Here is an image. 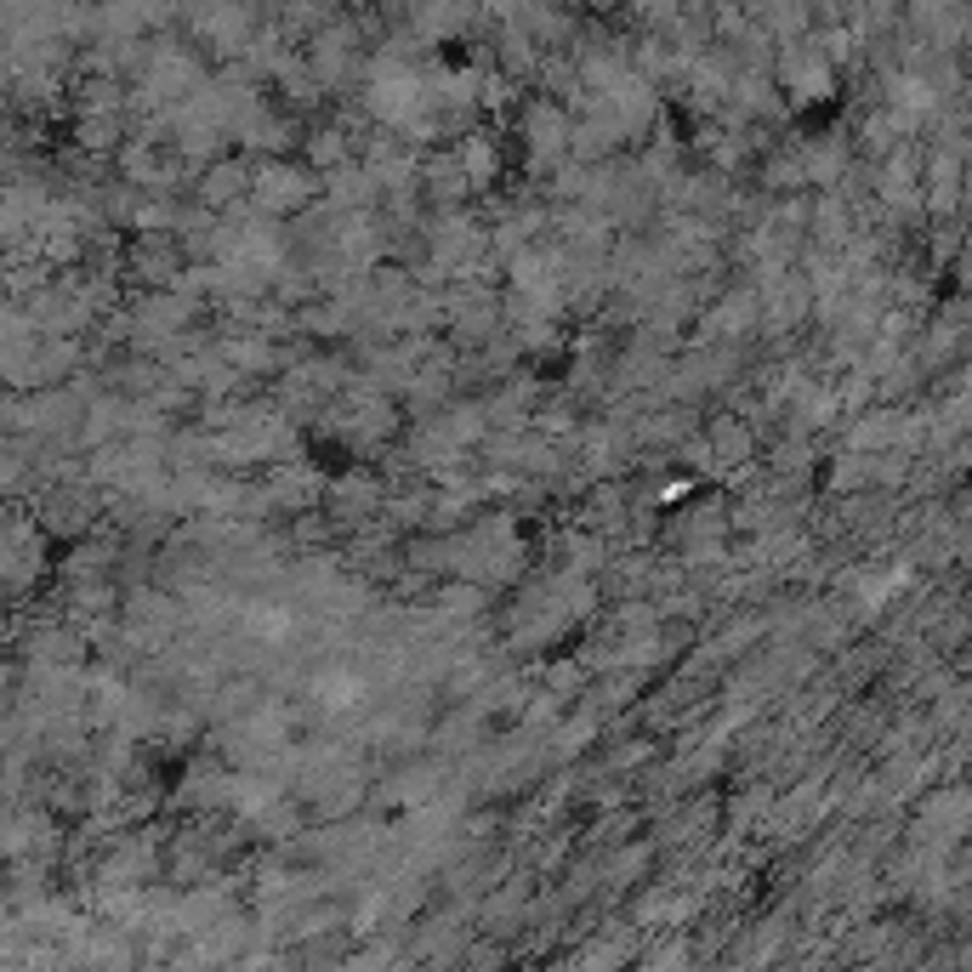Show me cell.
<instances>
[{
    "label": "cell",
    "instance_id": "1",
    "mask_svg": "<svg viewBox=\"0 0 972 972\" xmlns=\"http://www.w3.org/2000/svg\"><path fill=\"white\" fill-rule=\"evenodd\" d=\"M250 194H256L262 211L285 216V211H296V205L314 199V183H307L296 165H262V171H256V183H250Z\"/></svg>",
    "mask_w": 972,
    "mask_h": 972
},
{
    "label": "cell",
    "instance_id": "2",
    "mask_svg": "<svg viewBox=\"0 0 972 972\" xmlns=\"http://www.w3.org/2000/svg\"><path fill=\"white\" fill-rule=\"evenodd\" d=\"M569 137H574V131H569V120L557 109H535V114H529V149H535L541 160H557L563 149H574Z\"/></svg>",
    "mask_w": 972,
    "mask_h": 972
},
{
    "label": "cell",
    "instance_id": "3",
    "mask_svg": "<svg viewBox=\"0 0 972 972\" xmlns=\"http://www.w3.org/2000/svg\"><path fill=\"white\" fill-rule=\"evenodd\" d=\"M250 183H245V165H216L211 176H205V199L211 205H223V199H239Z\"/></svg>",
    "mask_w": 972,
    "mask_h": 972
},
{
    "label": "cell",
    "instance_id": "4",
    "mask_svg": "<svg viewBox=\"0 0 972 972\" xmlns=\"http://www.w3.org/2000/svg\"><path fill=\"white\" fill-rule=\"evenodd\" d=\"M712 444H717V456H723V461H745V432H739V427H728V421H717V432H712Z\"/></svg>",
    "mask_w": 972,
    "mask_h": 972
}]
</instances>
